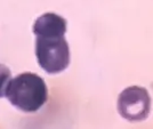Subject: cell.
<instances>
[{
  "instance_id": "obj_5",
  "label": "cell",
  "mask_w": 153,
  "mask_h": 129,
  "mask_svg": "<svg viewBox=\"0 0 153 129\" xmlns=\"http://www.w3.org/2000/svg\"><path fill=\"white\" fill-rule=\"evenodd\" d=\"M12 77V72L5 64L0 63V98L5 96L6 87Z\"/></svg>"
},
{
  "instance_id": "obj_2",
  "label": "cell",
  "mask_w": 153,
  "mask_h": 129,
  "mask_svg": "<svg viewBox=\"0 0 153 129\" xmlns=\"http://www.w3.org/2000/svg\"><path fill=\"white\" fill-rule=\"evenodd\" d=\"M36 56L47 73L56 74L70 64V47L64 37H37Z\"/></svg>"
},
{
  "instance_id": "obj_3",
  "label": "cell",
  "mask_w": 153,
  "mask_h": 129,
  "mask_svg": "<svg viewBox=\"0 0 153 129\" xmlns=\"http://www.w3.org/2000/svg\"><path fill=\"white\" fill-rule=\"evenodd\" d=\"M119 114L130 122L145 120L151 111V97L144 87L131 86L120 93L117 103Z\"/></svg>"
},
{
  "instance_id": "obj_4",
  "label": "cell",
  "mask_w": 153,
  "mask_h": 129,
  "mask_svg": "<svg viewBox=\"0 0 153 129\" xmlns=\"http://www.w3.org/2000/svg\"><path fill=\"white\" fill-rule=\"evenodd\" d=\"M65 32L66 21L57 14H44L33 24V33L37 37H64Z\"/></svg>"
},
{
  "instance_id": "obj_1",
  "label": "cell",
  "mask_w": 153,
  "mask_h": 129,
  "mask_svg": "<svg viewBox=\"0 0 153 129\" xmlns=\"http://www.w3.org/2000/svg\"><path fill=\"white\" fill-rule=\"evenodd\" d=\"M5 96L16 109L33 113L40 110L47 102L48 89L45 80L38 74L24 72L9 80Z\"/></svg>"
}]
</instances>
